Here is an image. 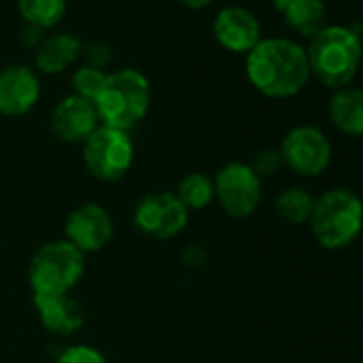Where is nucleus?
<instances>
[{
  "label": "nucleus",
  "instance_id": "f257e3e1",
  "mask_svg": "<svg viewBox=\"0 0 363 363\" xmlns=\"http://www.w3.org/2000/svg\"><path fill=\"white\" fill-rule=\"evenodd\" d=\"M246 77L263 96L291 99L310 82L306 50L282 37L261 39L246 54Z\"/></svg>",
  "mask_w": 363,
  "mask_h": 363
},
{
  "label": "nucleus",
  "instance_id": "f03ea898",
  "mask_svg": "<svg viewBox=\"0 0 363 363\" xmlns=\"http://www.w3.org/2000/svg\"><path fill=\"white\" fill-rule=\"evenodd\" d=\"M363 48L359 35L348 26H325L316 33L308 48L306 58L310 67V77H316L325 88L340 90L346 88L361 65Z\"/></svg>",
  "mask_w": 363,
  "mask_h": 363
},
{
  "label": "nucleus",
  "instance_id": "7ed1b4c3",
  "mask_svg": "<svg viewBox=\"0 0 363 363\" xmlns=\"http://www.w3.org/2000/svg\"><path fill=\"white\" fill-rule=\"evenodd\" d=\"M150 105L152 86L137 69H120L109 73L99 96L94 99L101 124L126 133L147 116Z\"/></svg>",
  "mask_w": 363,
  "mask_h": 363
},
{
  "label": "nucleus",
  "instance_id": "20e7f679",
  "mask_svg": "<svg viewBox=\"0 0 363 363\" xmlns=\"http://www.w3.org/2000/svg\"><path fill=\"white\" fill-rule=\"evenodd\" d=\"M308 225L320 248H348L363 231V201L348 189L325 191L314 199Z\"/></svg>",
  "mask_w": 363,
  "mask_h": 363
},
{
  "label": "nucleus",
  "instance_id": "39448f33",
  "mask_svg": "<svg viewBox=\"0 0 363 363\" xmlns=\"http://www.w3.org/2000/svg\"><path fill=\"white\" fill-rule=\"evenodd\" d=\"M86 274V255L67 240L45 242L30 259L28 282L33 295H67Z\"/></svg>",
  "mask_w": 363,
  "mask_h": 363
},
{
  "label": "nucleus",
  "instance_id": "423d86ee",
  "mask_svg": "<svg viewBox=\"0 0 363 363\" xmlns=\"http://www.w3.org/2000/svg\"><path fill=\"white\" fill-rule=\"evenodd\" d=\"M82 156L86 169L101 182L122 179L135 160V143L126 130L101 124L84 143Z\"/></svg>",
  "mask_w": 363,
  "mask_h": 363
},
{
  "label": "nucleus",
  "instance_id": "0eeeda50",
  "mask_svg": "<svg viewBox=\"0 0 363 363\" xmlns=\"http://www.w3.org/2000/svg\"><path fill=\"white\" fill-rule=\"evenodd\" d=\"M261 177L248 162H227L214 177V199L231 218H248L261 206Z\"/></svg>",
  "mask_w": 363,
  "mask_h": 363
},
{
  "label": "nucleus",
  "instance_id": "6e6552de",
  "mask_svg": "<svg viewBox=\"0 0 363 363\" xmlns=\"http://www.w3.org/2000/svg\"><path fill=\"white\" fill-rule=\"evenodd\" d=\"M282 164H286L299 177H318L331 164V143L327 135L312 126L299 124L291 128L280 143Z\"/></svg>",
  "mask_w": 363,
  "mask_h": 363
},
{
  "label": "nucleus",
  "instance_id": "1a4fd4ad",
  "mask_svg": "<svg viewBox=\"0 0 363 363\" xmlns=\"http://www.w3.org/2000/svg\"><path fill=\"white\" fill-rule=\"evenodd\" d=\"M133 225L156 242L177 238L189 225V210L171 191L147 193L133 212Z\"/></svg>",
  "mask_w": 363,
  "mask_h": 363
},
{
  "label": "nucleus",
  "instance_id": "9d476101",
  "mask_svg": "<svg viewBox=\"0 0 363 363\" xmlns=\"http://www.w3.org/2000/svg\"><path fill=\"white\" fill-rule=\"evenodd\" d=\"M113 238L111 214L94 201H86L69 212L65 223V240L79 252L90 255L103 250Z\"/></svg>",
  "mask_w": 363,
  "mask_h": 363
},
{
  "label": "nucleus",
  "instance_id": "9b49d317",
  "mask_svg": "<svg viewBox=\"0 0 363 363\" xmlns=\"http://www.w3.org/2000/svg\"><path fill=\"white\" fill-rule=\"evenodd\" d=\"M41 96V82L30 67L11 65L0 71V113L7 118L26 116Z\"/></svg>",
  "mask_w": 363,
  "mask_h": 363
},
{
  "label": "nucleus",
  "instance_id": "f8f14e48",
  "mask_svg": "<svg viewBox=\"0 0 363 363\" xmlns=\"http://www.w3.org/2000/svg\"><path fill=\"white\" fill-rule=\"evenodd\" d=\"M99 126L94 103L77 94L65 96L52 111V130L65 143H84Z\"/></svg>",
  "mask_w": 363,
  "mask_h": 363
},
{
  "label": "nucleus",
  "instance_id": "ddd939ff",
  "mask_svg": "<svg viewBox=\"0 0 363 363\" xmlns=\"http://www.w3.org/2000/svg\"><path fill=\"white\" fill-rule=\"evenodd\" d=\"M216 41L233 54H248L261 41V24L244 7H225L214 20Z\"/></svg>",
  "mask_w": 363,
  "mask_h": 363
},
{
  "label": "nucleus",
  "instance_id": "4468645a",
  "mask_svg": "<svg viewBox=\"0 0 363 363\" xmlns=\"http://www.w3.org/2000/svg\"><path fill=\"white\" fill-rule=\"evenodd\" d=\"M35 310L50 333L73 335L86 323V310L79 299L67 295H35Z\"/></svg>",
  "mask_w": 363,
  "mask_h": 363
},
{
  "label": "nucleus",
  "instance_id": "2eb2a0df",
  "mask_svg": "<svg viewBox=\"0 0 363 363\" xmlns=\"http://www.w3.org/2000/svg\"><path fill=\"white\" fill-rule=\"evenodd\" d=\"M84 43L73 35H54L45 37L43 43L37 48V69L45 75H58L67 71L71 65H75L82 58Z\"/></svg>",
  "mask_w": 363,
  "mask_h": 363
},
{
  "label": "nucleus",
  "instance_id": "dca6fc26",
  "mask_svg": "<svg viewBox=\"0 0 363 363\" xmlns=\"http://www.w3.org/2000/svg\"><path fill=\"white\" fill-rule=\"evenodd\" d=\"M329 120L340 133L363 137V90L350 86L335 90L329 99Z\"/></svg>",
  "mask_w": 363,
  "mask_h": 363
},
{
  "label": "nucleus",
  "instance_id": "f3484780",
  "mask_svg": "<svg viewBox=\"0 0 363 363\" xmlns=\"http://www.w3.org/2000/svg\"><path fill=\"white\" fill-rule=\"evenodd\" d=\"M280 13L289 28L301 37L312 39L327 26V7L323 0H289Z\"/></svg>",
  "mask_w": 363,
  "mask_h": 363
},
{
  "label": "nucleus",
  "instance_id": "a211bd4d",
  "mask_svg": "<svg viewBox=\"0 0 363 363\" xmlns=\"http://www.w3.org/2000/svg\"><path fill=\"white\" fill-rule=\"evenodd\" d=\"M175 197L179 199L182 206L189 210V214L191 212H201L214 201V179L208 177L201 171L186 173L184 177L179 179Z\"/></svg>",
  "mask_w": 363,
  "mask_h": 363
},
{
  "label": "nucleus",
  "instance_id": "6ab92c4d",
  "mask_svg": "<svg viewBox=\"0 0 363 363\" xmlns=\"http://www.w3.org/2000/svg\"><path fill=\"white\" fill-rule=\"evenodd\" d=\"M274 208H276V214L284 223L299 227L310 220L312 208H314V197L301 186H289L276 197Z\"/></svg>",
  "mask_w": 363,
  "mask_h": 363
},
{
  "label": "nucleus",
  "instance_id": "aec40b11",
  "mask_svg": "<svg viewBox=\"0 0 363 363\" xmlns=\"http://www.w3.org/2000/svg\"><path fill=\"white\" fill-rule=\"evenodd\" d=\"M18 9L26 24L48 30L62 22L67 13V0H18Z\"/></svg>",
  "mask_w": 363,
  "mask_h": 363
},
{
  "label": "nucleus",
  "instance_id": "412c9836",
  "mask_svg": "<svg viewBox=\"0 0 363 363\" xmlns=\"http://www.w3.org/2000/svg\"><path fill=\"white\" fill-rule=\"evenodd\" d=\"M107 79V73L103 69H96V67H90V65H84L82 69L75 71L73 75V94L82 96V99H88L94 103V99L99 96L103 84Z\"/></svg>",
  "mask_w": 363,
  "mask_h": 363
},
{
  "label": "nucleus",
  "instance_id": "4be33fe9",
  "mask_svg": "<svg viewBox=\"0 0 363 363\" xmlns=\"http://www.w3.org/2000/svg\"><path fill=\"white\" fill-rule=\"evenodd\" d=\"M56 363H109V361L99 348L90 344H73L58 354Z\"/></svg>",
  "mask_w": 363,
  "mask_h": 363
},
{
  "label": "nucleus",
  "instance_id": "5701e85b",
  "mask_svg": "<svg viewBox=\"0 0 363 363\" xmlns=\"http://www.w3.org/2000/svg\"><path fill=\"white\" fill-rule=\"evenodd\" d=\"M259 177H269L282 167V156L278 150H261L255 158V164H250Z\"/></svg>",
  "mask_w": 363,
  "mask_h": 363
},
{
  "label": "nucleus",
  "instance_id": "b1692460",
  "mask_svg": "<svg viewBox=\"0 0 363 363\" xmlns=\"http://www.w3.org/2000/svg\"><path fill=\"white\" fill-rule=\"evenodd\" d=\"M82 56L88 60V65H90V67L103 69V67L109 62V58H111V52H109V48H107L105 43H99V41H94V43H88V45H84V50H82Z\"/></svg>",
  "mask_w": 363,
  "mask_h": 363
},
{
  "label": "nucleus",
  "instance_id": "393cba45",
  "mask_svg": "<svg viewBox=\"0 0 363 363\" xmlns=\"http://www.w3.org/2000/svg\"><path fill=\"white\" fill-rule=\"evenodd\" d=\"M20 37H22V41H24L26 45H30V48H39V45L43 43V39H45V30H43V28H39V26L26 24V26L22 28Z\"/></svg>",
  "mask_w": 363,
  "mask_h": 363
},
{
  "label": "nucleus",
  "instance_id": "a878e982",
  "mask_svg": "<svg viewBox=\"0 0 363 363\" xmlns=\"http://www.w3.org/2000/svg\"><path fill=\"white\" fill-rule=\"evenodd\" d=\"M179 3L191 7V9H203V7H210L214 0H179Z\"/></svg>",
  "mask_w": 363,
  "mask_h": 363
},
{
  "label": "nucleus",
  "instance_id": "bb28decb",
  "mask_svg": "<svg viewBox=\"0 0 363 363\" xmlns=\"http://www.w3.org/2000/svg\"><path fill=\"white\" fill-rule=\"evenodd\" d=\"M286 3H289V0H272V5H274V7H276L278 11H280V9H282V7H284Z\"/></svg>",
  "mask_w": 363,
  "mask_h": 363
}]
</instances>
